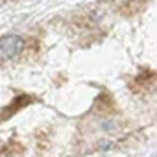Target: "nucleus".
I'll return each instance as SVG.
<instances>
[{
    "instance_id": "f257e3e1",
    "label": "nucleus",
    "mask_w": 157,
    "mask_h": 157,
    "mask_svg": "<svg viewBox=\"0 0 157 157\" xmlns=\"http://www.w3.org/2000/svg\"><path fill=\"white\" fill-rule=\"evenodd\" d=\"M24 46V41L19 35H4L0 37V61H6L21 54Z\"/></svg>"
}]
</instances>
